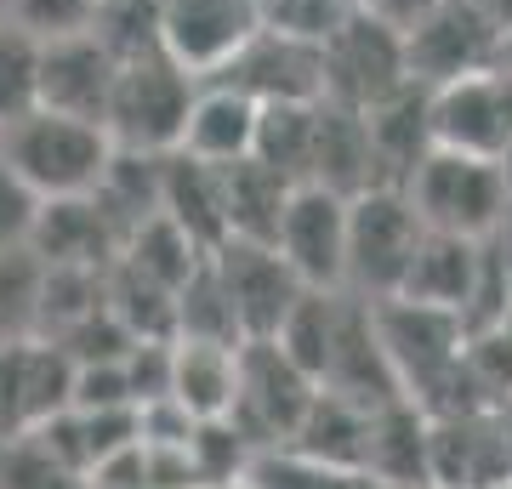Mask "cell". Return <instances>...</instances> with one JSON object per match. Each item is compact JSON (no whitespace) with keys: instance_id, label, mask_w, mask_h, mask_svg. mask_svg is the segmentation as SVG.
<instances>
[{"instance_id":"cell-43","label":"cell","mask_w":512,"mask_h":489,"mask_svg":"<svg viewBox=\"0 0 512 489\" xmlns=\"http://www.w3.org/2000/svg\"><path fill=\"white\" fill-rule=\"evenodd\" d=\"M507 171H512V160H507Z\"/></svg>"},{"instance_id":"cell-41","label":"cell","mask_w":512,"mask_h":489,"mask_svg":"<svg viewBox=\"0 0 512 489\" xmlns=\"http://www.w3.org/2000/svg\"><path fill=\"white\" fill-rule=\"evenodd\" d=\"M205 489H256L251 478H234V484H205Z\"/></svg>"},{"instance_id":"cell-33","label":"cell","mask_w":512,"mask_h":489,"mask_svg":"<svg viewBox=\"0 0 512 489\" xmlns=\"http://www.w3.org/2000/svg\"><path fill=\"white\" fill-rule=\"evenodd\" d=\"M86 29L114 52V63L137 57V52H154L160 46V0H97Z\"/></svg>"},{"instance_id":"cell-22","label":"cell","mask_w":512,"mask_h":489,"mask_svg":"<svg viewBox=\"0 0 512 489\" xmlns=\"http://www.w3.org/2000/svg\"><path fill=\"white\" fill-rule=\"evenodd\" d=\"M160 217L177 222L200 251H217L222 239H228V222H222V171L171 148L165 171H160Z\"/></svg>"},{"instance_id":"cell-37","label":"cell","mask_w":512,"mask_h":489,"mask_svg":"<svg viewBox=\"0 0 512 489\" xmlns=\"http://www.w3.org/2000/svg\"><path fill=\"white\" fill-rule=\"evenodd\" d=\"M433 6H439V0H359V12H370L376 23L399 29V35H404V29H410L416 18H427Z\"/></svg>"},{"instance_id":"cell-15","label":"cell","mask_w":512,"mask_h":489,"mask_svg":"<svg viewBox=\"0 0 512 489\" xmlns=\"http://www.w3.org/2000/svg\"><path fill=\"white\" fill-rule=\"evenodd\" d=\"M114 69H120L114 52L92 29L40 40V109H57V114H74V120H97L103 126Z\"/></svg>"},{"instance_id":"cell-6","label":"cell","mask_w":512,"mask_h":489,"mask_svg":"<svg viewBox=\"0 0 512 489\" xmlns=\"http://www.w3.org/2000/svg\"><path fill=\"white\" fill-rule=\"evenodd\" d=\"M427 126L433 143L478 154V160H512V74L484 63L427 91Z\"/></svg>"},{"instance_id":"cell-44","label":"cell","mask_w":512,"mask_h":489,"mask_svg":"<svg viewBox=\"0 0 512 489\" xmlns=\"http://www.w3.org/2000/svg\"><path fill=\"white\" fill-rule=\"evenodd\" d=\"M256 6H262V0H256Z\"/></svg>"},{"instance_id":"cell-38","label":"cell","mask_w":512,"mask_h":489,"mask_svg":"<svg viewBox=\"0 0 512 489\" xmlns=\"http://www.w3.org/2000/svg\"><path fill=\"white\" fill-rule=\"evenodd\" d=\"M495 427H501V467H507V484H512V399L495 404Z\"/></svg>"},{"instance_id":"cell-10","label":"cell","mask_w":512,"mask_h":489,"mask_svg":"<svg viewBox=\"0 0 512 489\" xmlns=\"http://www.w3.org/2000/svg\"><path fill=\"white\" fill-rule=\"evenodd\" d=\"M495 29L484 18V6L478 0H439L427 18H416L404 29V74L416 80V86H444V80H456V74H473L484 63H495Z\"/></svg>"},{"instance_id":"cell-32","label":"cell","mask_w":512,"mask_h":489,"mask_svg":"<svg viewBox=\"0 0 512 489\" xmlns=\"http://www.w3.org/2000/svg\"><path fill=\"white\" fill-rule=\"evenodd\" d=\"M35 308H40V256L29 245L0 251V347L35 336Z\"/></svg>"},{"instance_id":"cell-7","label":"cell","mask_w":512,"mask_h":489,"mask_svg":"<svg viewBox=\"0 0 512 489\" xmlns=\"http://www.w3.org/2000/svg\"><path fill=\"white\" fill-rule=\"evenodd\" d=\"M404 74V40L399 29L376 23L370 12H353L336 35L319 46V97L342 109H370L376 97L399 91Z\"/></svg>"},{"instance_id":"cell-39","label":"cell","mask_w":512,"mask_h":489,"mask_svg":"<svg viewBox=\"0 0 512 489\" xmlns=\"http://www.w3.org/2000/svg\"><path fill=\"white\" fill-rule=\"evenodd\" d=\"M495 69H507V74H512V23L501 29V35H495Z\"/></svg>"},{"instance_id":"cell-34","label":"cell","mask_w":512,"mask_h":489,"mask_svg":"<svg viewBox=\"0 0 512 489\" xmlns=\"http://www.w3.org/2000/svg\"><path fill=\"white\" fill-rule=\"evenodd\" d=\"M353 12H359V0H262V23L291 40H308V46H325Z\"/></svg>"},{"instance_id":"cell-13","label":"cell","mask_w":512,"mask_h":489,"mask_svg":"<svg viewBox=\"0 0 512 489\" xmlns=\"http://www.w3.org/2000/svg\"><path fill=\"white\" fill-rule=\"evenodd\" d=\"M427 484L433 489H495V484H507L495 404H467V410H439V416H427Z\"/></svg>"},{"instance_id":"cell-11","label":"cell","mask_w":512,"mask_h":489,"mask_svg":"<svg viewBox=\"0 0 512 489\" xmlns=\"http://www.w3.org/2000/svg\"><path fill=\"white\" fill-rule=\"evenodd\" d=\"M319 387L336 393V399L365 404V410L404 399L399 381H393V364L382 353V336H376V313L353 290L336 296V325H330V347H325V364H319Z\"/></svg>"},{"instance_id":"cell-9","label":"cell","mask_w":512,"mask_h":489,"mask_svg":"<svg viewBox=\"0 0 512 489\" xmlns=\"http://www.w3.org/2000/svg\"><path fill=\"white\" fill-rule=\"evenodd\" d=\"M274 251L308 290H342V251H348V200L319 182H296L285 194L274 228Z\"/></svg>"},{"instance_id":"cell-24","label":"cell","mask_w":512,"mask_h":489,"mask_svg":"<svg viewBox=\"0 0 512 489\" xmlns=\"http://www.w3.org/2000/svg\"><path fill=\"white\" fill-rule=\"evenodd\" d=\"M222 171V222H228V239H256V245H274L279 211H285V194L296 182H285L279 171H268L262 160H234L217 165Z\"/></svg>"},{"instance_id":"cell-1","label":"cell","mask_w":512,"mask_h":489,"mask_svg":"<svg viewBox=\"0 0 512 489\" xmlns=\"http://www.w3.org/2000/svg\"><path fill=\"white\" fill-rule=\"evenodd\" d=\"M410 211L421 228L456 239H490L512 211V171L507 160H478V154H456V148H427L410 177L399 182Z\"/></svg>"},{"instance_id":"cell-14","label":"cell","mask_w":512,"mask_h":489,"mask_svg":"<svg viewBox=\"0 0 512 489\" xmlns=\"http://www.w3.org/2000/svg\"><path fill=\"white\" fill-rule=\"evenodd\" d=\"M205 80H228L251 103H313L319 97V46L256 23V35Z\"/></svg>"},{"instance_id":"cell-16","label":"cell","mask_w":512,"mask_h":489,"mask_svg":"<svg viewBox=\"0 0 512 489\" xmlns=\"http://www.w3.org/2000/svg\"><path fill=\"white\" fill-rule=\"evenodd\" d=\"M29 251L52 268H109L120 256V234L97 211L92 194H69V200H40Z\"/></svg>"},{"instance_id":"cell-23","label":"cell","mask_w":512,"mask_h":489,"mask_svg":"<svg viewBox=\"0 0 512 489\" xmlns=\"http://www.w3.org/2000/svg\"><path fill=\"white\" fill-rule=\"evenodd\" d=\"M234 370H239V347L171 336V387H165V399H177L194 421L228 416V399H234Z\"/></svg>"},{"instance_id":"cell-17","label":"cell","mask_w":512,"mask_h":489,"mask_svg":"<svg viewBox=\"0 0 512 489\" xmlns=\"http://www.w3.org/2000/svg\"><path fill=\"white\" fill-rule=\"evenodd\" d=\"M256 137V103L245 91H234L228 80H200L194 86V103L183 114V137H177V154L205 165H234L251 154Z\"/></svg>"},{"instance_id":"cell-21","label":"cell","mask_w":512,"mask_h":489,"mask_svg":"<svg viewBox=\"0 0 512 489\" xmlns=\"http://www.w3.org/2000/svg\"><path fill=\"white\" fill-rule=\"evenodd\" d=\"M365 472L382 489L427 484V410L410 399H387L370 410L365 433Z\"/></svg>"},{"instance_id":"cell-4","label":"cell","mask_w":512,"mask_h":489,"mask_svg":"<svg viewBox=\"0 0 512 489\" xmlns=\"http://www.w3.org/2000/svg\"><path fill=\"white\" fill-rule=\"evenodd\" d=\"M421 217L410 211L404 188H365L348 200V251H342V290L365 296V302H387L399 296V279L416 256Z\"/></svg>"},{"instance_id":"cell-5","label":"cell","mask_w":512,"mask_h":489,"mask_svg":"<svg viewBox=\"0 0 512 489\" xmlns=\"http://www.w3.org/2000/svg\"><path fill=\"white\" fill-rule=\"evenodd\" d=\"M313 399V376L296 370L268 336L262 342H239V370H234V399H228V427H234L256 455L285 450L296 421Z\"/></svg>"},{"instance_id":"cell-27","label":"cell","mask_w":512,"mask_h":489,"mask_svg":"<svg viewBox=\"0 0 512 489\" xmlns=\"http://www.w3.org/2000/svg\"><path fill=\"white\" fill-rule=\"evenodd\" d=\"M319 103V97H313ZM313 103H256L251 160L279 171L285 182H308L313 160Z\"/></svg>"},{"instance_id":"cell-31","label":"cell","mask_w":512,"mask_h":489,"mask_svg":"<svg viewBox=\"0 0 512 489\" xmlns=\"http://www.w3.org/2000/svg\"><path fill=\"white\" fill-rule=\"evenodd\" d=\"M40 109V35L0 18V126Z\"/></svg>"},{"instance_id":"cell-2","label":"cell","mask_w":512,"mask_h":489,"mask_svg":"<svg viewBox=\"0 0 512 489\" xmlns=\"http://www.w3.org/2000/svg\"><path fill=\"white\" fill-rule=\"evenodd\" d=\"M114 143L97 120H74L57 109H29L12 126H0V160L12 165L40 200L92 194Z\"/></svg>"},{"instance_id":"cell-36","label":"cell","mask_w":512,"mask_h":489,"mask_svg":"<svg viewBox=\"0 0 512 489\" xmlns=\"http://www.w3.org/2000/svg\"><path fill=\"white\" fill-rule=\"evenodd\" d=\"M35 217H40V194L18 177V171H12V165L0 160V251H18V245H29Z\"/></svg>"},{"instance_id":"cell-35","label":"cell","mask_w":512,"mask_h":489,"mask_svg":"<svg viewBox=\"0 0 512 489\" xmlns=\"http://www.w3.org/2000/svg\"><path fill=\"white\" fill-rule=\"evenodd\" d=\"M97 0H0V18H12L18 29L52 40V35H74L92 23Z\"/></svg>"},{"instance_id":"cell-28","label":"cell","mask_w":512,"mask_h":489,"mask_svg":"<svg viewBox=\"0 0 512 489\" xmlns=\"http://www.w3.org/2000/svg\"><path fill=\"white\" fill-rule=\"evenodd\" d=\"M120 262L137 268V273H148V279H160L165 290H177L188 273L205 262V251L171 217H148V222H137V228L120 239Z\"/></svg>"},{"instance_id":"cell-25","label":"cell","mask_w":512,"mask_h":489,"mask_svg":"<svg viewBox=\"0 0 512 489\" xmlns=\"http://www.w3.org/2000/svg\"><path fill=\"white\" fill-rule=\"evenodd\" d=\"M365 433H370V410L353 399H336L325 387H313L308 410L296 421V433L285 450H302L313 461H330V467H359L365 472Z\"/></svg>"},{"instance_id":"cell-20","label":"cell","mask_w":512,"mask_h":489,"mask_svg":"<svg viewBox=\"0 0 512 489\" xmlns=\"http://www.w3.org/2000/svg\"><path fill=\"white\" fill-rule=\"evenodd\" d=\"M365 114V131H370V160H376V182L399 188L410 177V165L433 148V126H427V86L404 80L399 91L376 97Z\"/></svg>"},{"instance_id":"cell-8","label":"cell","mask_w":512,"mask_h":489,"mask_svg":"<svg viewBox=\"0 0 512 489\" xmlns=\"http://www.w3.org/2000/svg\"><path fill=\"white\" fill-rule=\"evenodd\" d=\"M211 256V273H217L222 296L234 308V325H239V342H262L274 336L279 319L291 313V302L302 296V279L285 268V256L274 245H256V239H222Z\"/></svg>"},{"instance_id":"cell-29","label":"cell","mask_w":512,"mask_h":489,"mask_svg":"<svg viewBox=\"0 0 512 489\" xmlns=\"http://www.w3.org/2000/svg\"><path fill=\"white\" fill-rule=\"evenodd\" d=\"M256 489H382L370 472L359 467H330V461H313L302 450H262L251 455L245 467Z\"/></svg>"},{"instance_id":"cell-19","label":"cell","mask_w":512,"mask_h":489,"mask_svg":"<svg viewBox=\"0 0 512 489\" xmlns=\"http://www.w3.org/2000/svg\"><path fill=\"white\" fill-rule=\"evenodd\" d=\"M308 182L330 188V194H365L376 188V160H370V131L359 109H342V103H313V160H308Z\"/></svg>"},{"instance_id":"cell-3","label":"cell","mask_w":512,"mask_h":489,"mask_svg":"<svg viewBox=\"0 0 512 489\" xmlns=\"http://www.w3.org/2000/svg\"><path fill=\"white\" fill-rule=\"evenodd\" d=\"M194 74L165 57L160 46L137 57H120L114 69V91L103 109V131L114 148H137V154H171L183 137V114L194 103Z\"/></svg>"},{"instance_id":"cell-26","label":"cell","mask_w":512,"mask_h":489,"mask_svg":"<svg viewBox=\"0 0 512 489\" xmlns=\"http://www.w3.org/2000/svg\"><path fill=\"white\" fill-rule=\"evenodd\" d=\"M160 171H165V154H137V148H114L109 154V165H103V177H97V188H92V200L120 239H126L137 222L160 217Z\"/></svg>"},{"instance_id":"cell-42","label":"cell","mask_w":512,"mask_h":489,"mask_svg":"<svg viewBox=\"0 0 512 489\" xmlns=\"http://www.w3.org/2000/svg\"><path fill=\"white\" fill-rule=\"evenodd\" d=\"M410 489H433V484H410Z\"/></svg>"},{"instance_id":"cell-18","label":"cell","mask_w":512,"mask_h":489,"mask_svg":"<svg viewBox=\"0 0 512 489\" xmlns=\"http://www.w3.org/2000/svg\"><path fill=\"white\" fill-rule=\"evenodd\" d=\"M478 262H484V239H456V234L421 228L416 256H410V268L399 279V296L404 302H421V308H444L461 319V308L473 302Z\"/></svg>"},{"instance_id":"cell-40","label":"cell","mask_w":512,"mask_h":489,"mask_svg":"<svg viewBox=\"0 0 512 489\" xmlns=\"http://www.w3.org/2000/svg\"><path fill=\"white\" fill-rule=\"evenodd\" d=\"M495 245H501V262H507V279H512V211H507V222L495 228Z\"/></svg>"},{"instance_id":"cell-30","label":"cell","mask_w":512,"mask_h":489,"mask_svg":"<svg viewBox=\"0 0 512 489\" xmlns=\"http://www.w3.org/2000/svg\"><path fill=\"white\" fill-rule=\"evenodd\" d=\"M177 336H194V342H228L239 347V325L234 308L222 296L217 273H211V256L177 285Z\"/></svg>"},{"instance_id":"cell-12","label":"cell","mask_w":512,"mask_h":489,"mask_svg":"<svg viewBox=\"0 0 512 489\" xmlns=\"http://www.w3.org/2000/svg\"><path fill=\"white\" fill-rule=\"evenodd\" d=\"M256 23V0H160V52L205 80L256 35Z\"/></svg>"}]
</instances>
